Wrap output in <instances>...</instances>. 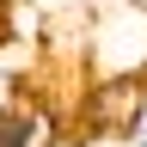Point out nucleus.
I'll list each match as a JSON object with an SVG mask.
<instances>
[{"instance_id": "5", "label": "nucleus", "mask_w": 147, "mask_h": 147, "mask_svg": "<svg viewBox=\"0 0 147 147\" xmlns=\"http://www.w3.org/2000/svg\"><path fill=\"white\" fill-rule=\"evenodd\" d=\"M18 104H25V74H18L12 61H0V117L18 110Z\"/></svg>"}, {"instance_id": "6", "label": "nucleus", "mask_w": 147, "mask_h": 147, "mask_svg": "<svg viewBox=\"0 0 147 147\" xmlns=\"http://www.w3.org/2000/svg\"><path fill=\"white\" fill-rule=\"evenodd\" d=\"M129 147L135 141H147V80H141V104H135V123H129V135H123Z\"/></svg>"}, {"instance_id": "1", "label": "nucleus", "mask_w": 147, "mask_h": 147, "mask_svg": "<svg viewBox=\"0 0 147 147\" xmlns=\"http://www.w3.org/2000/svg\"><path fill=\"white\" fill-rule=\"evenodd\" d=\"M110 74H147V12L129 0L86 18V80Z\"/></svg>"}, {"instance_id": "8", "label": "nucleus", "mask_w": 147, "mask_h": 147, "mask_svg": "<svg viewBox=\"0 0 147 147\" xmlns=\"http://www.w3.org/2000/svg\"><path fill=\"white\" fill-rule=\"evenodd\" d=\"M135 147H147V141H135Z\"/></svg>"}, {"instance_id": "3", "label": "nucleus", "mask_w": 147, "mask_h": 147, "mask_svg": "<svg viewBox=\"0 0 147 147\" xmlns=\"http://www.w3.org/2000/svg\"><path fill=\"white\" fill-rule=\"evenodd\" d=\"M61 141H67L61 117L49 104H37V98H25L18 110L0 117V147H61Z\"/></svg>"}, {"instance_id": "4", "label": "nucleus", "mask_w": 147, "mask_h": 147, "mask_svg": "<svg viewBox=\"0 0 147 147\" xmlns=\"http://www.w3.org/2000/svg\"><path fill=\"white\" fill-rule=\"evenodd\" d=\"M43 6L37 0H0V43H43Z\"/></svg>"}, {"instance_id": "7", "label": "nucleus", "mask_w": 147, "mask_h": 147, "mask_svg": "<svg viewBox=\"0 0 147 147\" xmlns=\"http://www.w3.org/2000/svg\"><path fill=\"white\" fill-rule=\"evenodd\" d=\"M129 6H141V12H147V0H129Z\"/></svg>"}, {"instance_id": "2", "label": "nucleus", "mask_w": 147, "mask_h": 147, "mask_svg": "<svg viewBox=\"0 0 147 147\" xmlns=\"http://www.w3.org/2000/svg\"><path fill=\"white\" fill-rule=\"evenodd\" d=\"M141 80L147 74H110V80H86L80 92V123L67 141H98V135H129L135 123V104H141Z\"/></svg>"}]
</instances>
